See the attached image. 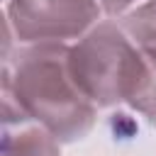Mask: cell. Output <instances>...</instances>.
<instances>
[{"label":"cell","mask_w":156,"mask_h":156,"mask_svg":"<svg viewBox=\"0 0 156 156\" xmlns=\"http://www.w3.org/2000/svg\"><path fill=\"white\" fill-rule=\"evenodd\" d=\"M127 107H132L139 117L156 127V51L144 49V68L134 85V93L127 100Z\"/></svg>","instance_id":"6"},{"label":"cell","mask_w":156,"mask_h":156,"mask_svg":"<svg viewBox=\"0 0 156 156\" xmlns=\"http://www.w3.org/2000/svg\"><path fill=\"white\" fill-rule=\"evenodd\" d=\"M2 90H10L32 122L61 144L83 139L98 122V107L71 71V44H20L2 61Z\"/></svg>","instance_id":"1"},{"label":"cell","mask_w":156,"mask_h":156,"mask_svg":"<svg viewBox=\"0 0 156 156\" xmlns=\"http://www.w3.org/2000/svg\"><path fill=\"white\" fill-rule=\"evenodd\" d=\"M144 68L139 49L117 20H100L71 44V71L90 102L100 107L127 105Z\"/></svg>","instance_id":"2"},{"label":"cell","mask_w":156,"mask_h":156,"mask_svg":"<svg viewBox=\"0 0 156 156\" xmlns=\"http://www.w3.org/2000/svg\"><path fill=\"white\" fill-rule=\"evenodd\" d=\"M98 0H5L2 17L17 44H68L100 22Z\"/></svg>","instance_id":"3"},{"label":"cell","mask_w":156,"mask_h":156,"mask_svg":"<svg viewBox=\"0 0 156 156\" xmlns=\"http://www.w3.org/2000/svg\"><path fill=\"white\" fill-rule=\"evenodd\" d=\"M98 2H100L102 12H105L107 17H112V20L122 17L124 12H129L132 7L139 5V0H98Z\"/></svg>","instance_id":"7"},{"label":"cell","mask_w":156,"mask_h":156,"mask_svg":"<svg viewBox=\"0 0 156 156\" xmlns=\"http://www.w3.org/2000/svg\"><path fill=\"white\" fill-rule=\"evenodd\" d=\"M129 39L146 51H156V0H144L122 17H117Z\"/></svg>","instance_id":"5"},{"label":"cell","mask_w":156,"mask_h":156,"mask_svg":"<svg viewBox=\"0 0 156 156\" xmlns=\"http://www.w3.org/2000/svg\"><path fill=\"white\" fill-rule=\"evenodd\" d=\"M2 156H61V141L32 119L2 124Z\"/></svg>","instance_id":"4"}]
</instances>
